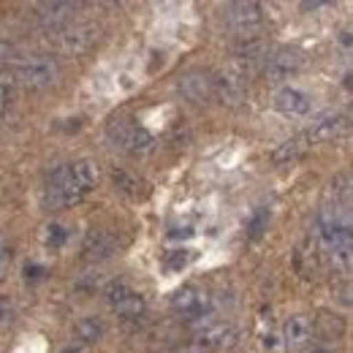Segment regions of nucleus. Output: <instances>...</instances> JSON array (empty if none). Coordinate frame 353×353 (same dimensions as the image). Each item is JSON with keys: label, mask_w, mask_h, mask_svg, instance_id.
Listing matches in <instances>:
<instances>
[{"label": "nucleus", "mask_w": 353, "mask_h": 353, "mask_svg": "<svg viewBox=\"0 0 353 353\" xmlns=\"http://www.w3.org/2000/svg\"><path fill=\"white\" fill-rule=\"evenodd\" d=\"M98 182V169L90 161H74L68 166L54 169L44 188V204L49 210L71 207L82 201Z\"/></svg>", "instance_id": "nucleus-1"}, {"label": "nucleus", "mask_w": 353, "mask_h": 353, "mask_svg": "<svg viewBox=\"0 0 353 353\" xmlns=\"http://www.w3.org/2000/svg\"><path fill=\"white\" fill-rule=\"evenodd\" d=\"M318 236L332 248H353V210L351 207H326L318 215Z\"/></svg>", "instance_id": "nucleus-2"}, {"label": "nucleus", "mask_w": 353, "mask_h": 353, "mask_svg": "<svg viewBox=\"0 0 353 353\" xmlns=\"http://www.w3.org/2000/svg\"><path fill=\"white\" fill-rule=\"evenodd\" d=\"M14 77H17V85H22V88L44 90L57 82L60 68H57V63H54L52 57H46V54H33V57H25V60L17 63Z\"/></svg>", "instance_id": "nucleus-3"}, {"label": "nucleus", "mask_w": 353, "mask_h": 353, "mask_svg": "<svg viewBox=\"0 0 353 353\" xmlns=\"http://www.w3.org/2000/svg\"><path fill=\"white\" fill-rule=\"evenodd\" d=\"M106 136L114 147L133 152V155H144V152L152 150V133L144 131L141 125H136L128 117H114L106 128Z\"/></svg>", "instance_id": "nucleus-4"}, {"label": "nucleus", "mask_w": 353, "mask_h": 353, "mask_svg": "<svg viewBox=\"0 0 353 353\" xmlns=\"http://www.w3.org/2000/svg\"><path fill=\"white\" fill-rule=\"evenodd\" d=\"M212 79H215V95L225 106H239L248 98V74L239 65L223 68Z\"/></svg>", "instance_id": "nucleus-5"}, {"label": "nucleus", "mask_w": 353, "mask_h": 353, "mask_svg": "<svg viewBox=\"0 0 353 353\" xmlns=\"http://www.w3.org/2000/svg\"><path fill=\"white\" fill-rule=\"evenodd\" d=\"M302 68H305V54L296 52L294 46H280L269 54L264 74L269 82H283V79H291L294 74H299Z\"/></svg>", "instance_id": "nucleus-6"}, {"label": "nucleus", "mask_w": 353, "mask_h": 353, "mask_svg": "<svg viewBox=\"0 0 353 353\" xmlns=\"http://www.w3.org/2000/svg\"><path fill=\"white\" fill-rule=\"evenodd\" d=\"M225 22L234 33L250 36L264 25V8L259 3H250V0L231 3V6H225Z\"/></svg>", "instance_id": "nucleus-7"}, {"label": "nucleus", "mask_w": 353, "mask_h": 353, "mask_svg": "<svg viewBox=\"0 0 353 353\" xmlns=\"http://www.w3.org/2000/svg\"><path fill=\"white\" fill-rule=\"evenodd\" d=\"M106 299H109L112 310H114L120 318H128V321L141 318V315H144V310H147L144 296H141V294H136L128 283H112V285L106 288Z\"/></svg>", "instance_id": "nucleus-8"}, {"label": "nucleus", "mask_w": 353, "mask_h": 353, "mask_svg": "<svg viewBox=\"0 0 353 353\" xmlns=\"http://www.w3.org/2000/svg\"><path fill=\"white\" fill-rule=\"evenodd\" d=\"M95 41H98V30L92 25H68L57 30V39H54L63 54H85Z\"/></svg>", "instance_id": "nucleus-9"}, {"label": "nucleus", "mask_w": 353, "mask_h": 353, "mask_svg": "<svg viewBox=\"0 0 353 353\" xmlns=\"http://www.w3.org/2000/svg\"><path fill=\"white\" fill-rule=\"evenodd\" d=\"M176 92L190 103H204L210 101V95H215V79L207 71H188L179 77Z\"/></svg>", "instance_id": "nucleus-10"}, {"label": "nucleus", "mask_w": 353, "mask_h": 353, "mask_svg": "<svg viewBox=\"0 0 353 353\" xmlns=\"http://www.w3.org/2000/svg\"><path fill=\"white\" fill-rule=\"evenodd\" d=\"M172 307H174L176 312H182V315H188V318H193V321H199V318L207 315L210 302H207V294H204L199 285H185V288H179L174 294Z\"/></svg>", "instance_id": "nucleus-11"}, {"label": "nucleus", "mask_w": 353, "mask_h": 353, "mask_svg": "<svg viewBox=\"0 0 353 353\" xmlns=\"http://www.w3.org/2000/svg\"><path fill=\"white\" fill-rule=\"evenodd\" d=\"M310 337H312V323H310L307 315H291L288 321H285V326H283V340H285V348L288 351H302V348H307Z\"/></svg>", "instance_id": "nucleus-12"}, {"label": "nucleus", "mask_w": 353, "mask_h": 353, "mask_svg": "<svg viewBox=\"0 0 353 353\" xmlns=\"http://www.w3.org/2000/svg\"><path fill=\"white\" fill-rule=\"evenodd\" d=\"M239 340V332L231 326V323H210L199 332V345L201 348H215V351H223V348H231L236 345Z\"/></svg>", "instance_id": "nucleus-13"}, {"label": "nucleus", "mask_w": 353, "mask_h": 353, "mask_svg": "<svg viewBox=\"0 0 353 353\" xmlns=\"http://www.w3.org/2000/svg\"><path fill=\"white\" fill-rule=\"evenodd\" d=\"M274 109L288 117H305L310 112V98L296 88H283L274 95Z\"/></svg>", "instance_id": "nucleus-14"}, {"label": "nucleus", "mask_w": 353, "mask_h": 353, "mask_svg": "<svg viewBox=\"0 0 353 353\" xmlns=\"http://www.w3.org/2000/svg\"><path fill=\"white\" fill-rule=\"evenodd\" d=\"M114 250H117V236H114L112 231L95 228V231H90L88 239H85V256H88L90 261L109 259Z\"/></svg>", "instance_id": "nucleus-15"}, {"label": "nucleus", "mask_w": 353, "mask_h": 353, "mask_svg": "<svg viewBox=\"0 0 353 353\" xmlns=\"http://www.w3.org/2000/svg\"><path fill=\"white\" fill-rule=\"evenodd\" d=\"M77 8H79L77 3H41V6H36V17L46 28H60L63 30V25L74 17Z\"/></svg>", "instance_id": "nucleus-16"}, {"label": "nucleus", "mask_w": 353, "mask_h": 353, "mask_svg": "<svg viewBox=\"0 0 353 353\" xmlns=\"http://www.w3.org/2000/svg\"><path fill=\"white\" fill-rule=\"evenodd\" d=\"M351 125L353 123L348 117H337V114L334 117H323V120H318L307 131V139L310 141H332V139L343 136Z\"/></svg>", "instance_id": "nucleus-17"}, {"label": "nucleus", "mask_w": 353, "mask_h": 353, "mask_svg": "<svg viewBox=\"0 0 353 353\" xmlns=\"http://www.w3.org/2000/svg\"><path fill=\"white\" fill-rule=\"evenodd\" d=\"M269 46H266V41H261V39H248L245 44L236 49V57H239V65H266V60H269Z\"/></svg>", "instance_id": "nucleus-18"}, {"label": "nucleus", "mask_w": 353, "mask_h": 353, "mask_svg": "<svg viewBox=\"0 0 353 353\" xmlns=\"http://www.w3.org/2000/svg\"><path fill=\"white\" fill-rule=\"evenodd\" d=\"M307 147H310L307 133H299V136H294V139H285V141L272 152V161H274V163H291V161H296L299 155H305Z\"/></svg>", "instance_id": "nucleus-19"}, {"label": "nucleus", "mask_w": 353, "mask_h": 353, "mask_svg": "<svg viewBox=\"0 0 353 353\" xmlns=\"http://www.w3.org/2000/svg\"><path fill=\"white\" fill-rule=\"evenodd\" d=\"M312 332L318 334V340L334 343V340H340V337H343L345 326H343V321H340L337 315H332V312H321V315H318V321L312 323Z\"/></svg>", "instance_id": "nucleus-20"}, {"label": "nucleus", "mask_w": 353, "mask_h": 353, "mask_svg": "<svg viewBox=\"0 0 353 353\" xmlns=\"http://www.w3.org/2000/svg\"><path fill=\"white\" fill-rule=\"evenodd\" d=\"M103 321L101 318H95V315H88V318H82L77 326H74V337L79 340V343H85V345H92V343H98L101 337H103Z\"/></svg>", "instance_id": "nucleus-21"}, {"label": "nucleus", "mask_w": 353, "mask_h": 353, "mask_svg": "<svg viewBox=\"0 0 353 353\" xmlns=\"http://www.w3.org/2000/svg\"><path fill=\"white\" fill-rule=\"evenodd\" d=\"M329 264L340 274H351L353 272V248H332L329 250Z\"/></svg>", "instance_id": "nucleus-22"}, {"label": "nucleus", "mask_w": 353, "mask_h": 353, "mask_svg": "<svg viewBox=\"0 0 353 353\" xmlns=\"http://www.w3.org/2000/svg\"><path fill=\"white\" fill-rule=\"evenodd\" d=\"M269 218H272V212L266 210V207H261V210H256V215L250 218V223H248V231H250V236L253 239H259L261 234L266 231V225H269Z\"/></svg>", "instance_id": "nucleus-23"}, {"label": "nucleus", "mask_w": 353, "mask_h": 353, "mask_svg": "<svg viewBox=\"0 0 353 353\" xmlns=\"http://www.w3.org/2000/svg\"><path fill=\"white\" fill-rule=\"evenodd\" d=\"M112 176H114V185H117L123 193H128V196H141V190H139V188H141V182H139V179H133L128 172H114Z\"/></svg>", "instance_id": "nucleus-24"}, {"label": "nucleus", "mask_w": 353, "mask_h": 353, "mask_svg": "<svg viewBox=\"0 0 353 353\" xmlns=\"http://www.w3.org/2000/svg\"><path fill=\"white\" fill-rule=\"evenodd\" d=\"M337 199L343 207H351L353 204V176L351 174H343L337 179Z\"/></svg>", "instance_id": "nucleus-25"}, {"label": "nucleus", "mask_w": 353, "mask_h": 353, "mask_svg": "<svg viewBox=\"0 0 353 353\" xmlns=\"http://www.w3.org/2000/svg\"><path fill=\"white\" fill-rule=\"evenodd\" d=\"M14 88H17V77L14 74H0V112L8 106V101L14 95Z\"/></svg>", "instance_id": "nucleus-26"}, {"label": "nucleus", "mask_w": 353, "mask_h": 353, "mask_svg": "<svg viewBox=\"0 0 353 353\" xmlns=\"http://www.w3.org/2000/svg\"><path fill=\"white\" fill-rule=\"evenodd\" d=\"M65 228L60 225V223H52V225H46V234H44V245L46 248H60L63 242H65Z\"/></svg>", "instance_id": "nucleus-27"}, {"label": "nucleus", "mask_w": 353, "mask_h": 353, "mask_svg": "<svg viewBox=\"0 0 353 353\" xmlns=\"http://www.w3.org/2000/svg\"><path fill=\"white\" fill-rule=\"evenodd\" d=\"M334 299L343 305V307H353V280H345L334 288Z\"/></svg>", "instance_id": "nucleus-28"}, {"label": "nucleus", "mask_w": 353, "mask_h": 353, "mask_svg": "<svg viewBox=\"0 0 353 353\" xmlns=\"http://www.w3.org/2000/svg\"><path fill=\"white\" fill-rule=\"evenodd\" d=\"M188 261H190V253L188 250H174V253L166 256L163 266L166 269H182V266H188Z\"/></svg>", "instance_id": "nucleus-29"}, {"label": "nucleus", "mask_w": 353, "mask_h": 353, "mask_svg": "<svg viewBox=\"0 0 353 353\" xmlns=\"http://www.w3.org/2000/svg\"><path fill=\"white\" fill-rule=\"evenodd\" d=\"M11 259H14V248H11L6 239H0V280H3V274L8 272Z\"/></svg>", "instance_id": "nucleus-30"}, {"label": "nucleus", "mask_w": 353, "mask_h": 353, "mask_svg": "<svg viewBox=\"0 0 353 353\" xmlns=\"http://www.w3.org/2000/svg\"><path fill=\"white\" fill-rule=\"evenodd\" d=\"M14 321V305L8 299H0V329Z\"/></svg>", "instance_id": "nucleus-31"}, {"label": "nucleus", "mask_w": 353, "mask_h": 353, "mask_svg": "<svg viewBox=\"0 0 353 353\" xmlns=\"http://www.w3.org/2000/svg\"><path fill=\"white\" fill-rule=\"evenodd\" d=\"M11 54H14V46L0 39V65H3V63H8V57H11Z\"/></svg>", "instance_id": "nucleus-32"}, {"label": "nucleus", "mask_w": 353, "mask_h": 353, "mask_svg": "<svg viewBox=\"0 0 353 353\" xmlns=\"http://www.w3.org/2000/svg\"><path fill=\"white\" fill-rule=\"evenodd\" d=\"M41 272H44V266H33V264L25 266V274H28V280H33V277H41Z\"/></svg>", "instance_id": "nucleus-33"}, {"label": "nucleus", "mask_w": 353, "mask_h": 353, "mask_svg": "<svg viewBox=\"0 0 353 353\" xmlns=\"http://www.w3.org/2000/svg\"><path fill=\"white\" fill-rule=\"evenodd\" d=\"M63 353H82V351L77 345H68V348H63Z\"/></svg>", "instance_id": "nucleus-34"}, {"label": "nucleus", "mask_w": 353, "mask_h": 353, "mask_svg": "<svg viewBox=\"0 0 353 353\" xmlns=\"http://www.w3.org/2000/svg\"><path fill=\"white\" fill-rule=\"evenodd\" d=\"M343 44H348V46H353V33H351V36H345V39H343Z\"/></svg>", "instance_id": "nucleus-35"}, {"label": "nucleus", "mask_w": 353, "mask_h": 353, "mask_svg": "<svg viewBox=\"0 0 353 353\" xmlns=\"http://www.w3.org/2000/svg\"><path fill=\"white\" fill-rule=\"evenodd\" d=\"M312 353H329V351H323V348H318V351H312Z\"/></svg>", "instance_id": "nucleus-36"}]
</instances>
